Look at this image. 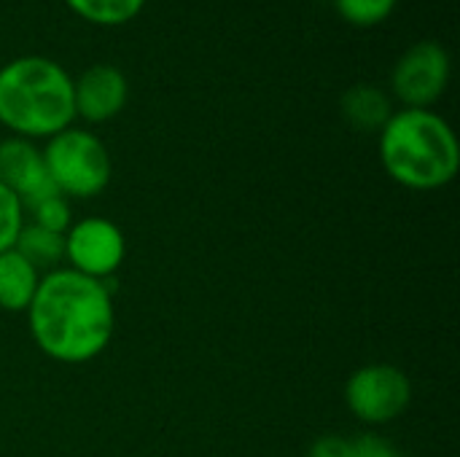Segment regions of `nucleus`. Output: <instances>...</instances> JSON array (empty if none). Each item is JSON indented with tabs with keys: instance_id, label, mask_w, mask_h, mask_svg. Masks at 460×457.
<instances>
[{
	"instance_id": "nucleus-10",
	"label": "nucleus",
	"mask_w": 460,
	"mask_h": 457,
	"mask_svg": "<svg viewBox=\"0 0 460 457\" xmlns=\"http://www.w3.org/2000/svg\"><path fill=\"white\" fill-rule=\"evenodd\" d=\"M38 288V269L13 248L0 253V307L8 312L27 310Z\"/></svg>"
},
{
	"instance_id": "nucleus-16",
	"label": "nucleus",
	"mask_w": 460,
	"mask_h": 457,
	"mask_svg": "<svg viewBox=\"0 0 460 457\" xmlns=\"http://www.w3.org/2000/svg\"><path fill=\"white\" fill-rule=\"evenodd\" d=\"M22 202L0 183V253L13 248L16 234L22 229Z\"/></svg>"
},
{
	"instance_id": "nucleus-4",
	"label": "nucleus",
	"mask_w": 460,
	"mask_h": 457,
	"mask_svg": "<svg viewBox=\"0 0 460 457\" xmlns=\"http://www.w3.org/2000/svg\"><path fill=\"white\" fill-rule=\"evenodd\" d=\"M46 172L62 197H94L111 180V156L86 129H62L43 151Z\"/></svg>"
},
{
	"instance_id": "nucleus-7",
	"label": "nucleus",
	"mask_w": 460,
	"mask_h": 457,
	"mask_svg": "<svg viewBox=\"0 0 460 457\" xmlns=\"http://www.w3.org/2000/svg\"><path fill=\"white\" fill-rule=\"evenodd\" d=\"M65 259L75 272L102 280L124 259V234L105 218H84L65 232Z\"/></svg>"
},
{
	"instance_id": "nucleus-14",
	"label": "nucleus",
	"mask_w": 460,
	"mask_h": 457,
	"mask_svg": "<svg viewBox=\"0 0 460 457\" xmlns=\"http://www.w3.org/2000/svg\"><path fill=\"white\" fill-rule=\"evenodd\" d=\"M396 3L399 0H334V8L350 24L372 27V24L385 22L394 13Z\"/></svg>"
},
{
	"instance_id": "nucleus-8",
	"label": "nucleus",
	"mask_w": 460,
	"mask_h": 457,
	"mask_svg": "<svg viewBox=\"0 0 460 457\" xmlns=\"http://www.w3.org/2000/svg\"><path fill=\"white\" fill-rule=\"evenodd\" d=\"M0 183L22 202V207L59 194L46 172L43 154L24 137H8L0 143Z\"/></svg>"
},
{
	"instance_id": "nucleus-15",
	"label": "nucleus",
	"mask_w": 460,
	"mask_h": 457,
	"mask_svg": "<svg viewBox=\"0 0 460 457\" xmlns=\"http://www.w3.org/2000/svg\"><path fill=\"white\" fill-rule=\"evenodd\" d=\"M27 210L32 213V224H38L49 232L65 234L70 229V205H67V197H62V194L43 197L35 205H30Z\"/></svg>"
},
{
	"instance_id": "nucleus-1",
	"label": "nucleus",
	"mask_w": 460,
	"mask_h": 457,
	"mask_svg": "<svg viewBox=\"0 0 460 457\" xmlns=\"http://www.w3.org/2000/svg\"><path fill=\"white\" fill-rule=\"evenodd\" d=\"M27 310L35 345L62 364L92 361L113 337L111 291L75 269H54L38 280Z\"/></svg>"
},
{
	"instance_id": "nucleus-18",
	"label": "nucleus",
	"mask_w": 460,
	"mask_h": 457,
	"mask_svg": "<svg viewBox=\"0 0 460 457\" xmlns=\"http://www.w3.org/2000/svg\"><path fill=\"white\" fill-rule=\"evenodd\" d=\"M353 457H399V453L377 436H364L353 442Z\"/></svg>"
},
{
	"instance_id": "nucleus-5",
	"label": "nucleus",
	"mask_w": 460,
	"mask_h": 457,
	"mask_svg": "<svg viewBox=\"0 0 460 457\" xmlns=\"http://www.w3.org/2000/svg\"><path fill=\"white\" fill-rule=\"evenodd\" d=\"M345 401L358 420L380 426L404 415L412 401V385L402 369L391 364H372L348 380Z\"/></svg>"
},
{
	"instance_id": "nucleus-11",
	"label": "nucleus",
	"mask_w": 460,
	"mask_h": 457,
	"mask_svg": "<svg viewBox=\"0 0 460 457\" xmlns=\"http://www.w3.org/2000/svg\"><path fill=\"white\" fill-rule=\"evenodd\" d=\"M342 113L353 127L367 129V132L383 129L385 121L394 116L388 94L375 89V86H353V89H348L345 97H342Z\"/></svg>"
},
{
	"instance_id": "nucleus-12",
	"label": "nucleus",
	"mask_w": 460,
	"mask_h": 457,
	"mask_svg": "<svg viewBox=\"0 0 460 457\" xmlns=\"http://www.w3.org/2000/svg\"><path fill=\"white\" fill-rule=\"evenodd\" d=\"M13 250L22 253L35 269H46L65 259V234H57L38 224H30V226L19 229Z\"/></svg>"
},
{
	"instance_id": "nucleus-2",
	"label": "nucleus",
	"mask_w": 460,
	"mask_h": 457,
	"mask_svg": "<svg viewBox=\"0 0 460 457\" xmlns=\"http://www.w3.org/2000/svg\"><path fill=\"white\" fill-rule=\"evenodd\" d=\"M380 156L388 175L418 191L447 186L460 164L450 124L429 108H404L380 129Z\"/></svg>"
},
{
	"instance_id": "nucleus-3",
	"label": "nucleus",
	"mask_w": 460,
	"mask_h": 457,
	"mask_svg": "<svg viewBox=\"0 0 460 457\" xmlns=\"http://www.w3.org/2000/svg\"><path fill=\"white\" fill-rule=\"evenodd\" d=\"M73 119V78L54 59L16 57L0 67V124L16 137H54Z\"/></svg>"
},
{
	"instance_id": "nucleus-13",
	"label": "nucleus",
	"mask_w": 460,
	"mask_h": 457,
	"mask_svg": "<svg viewBox=\"0 0 460 457\" xmlns=\"http://www.w3.org/2000/svg\"><path fill=\"white\" fill-rule=\"evenodd\" d=\"M65 3L73 13L100 27H116L132 22L146 5V0H65Z\"/></svg>"
},
{
	"instance_id": "nucleus-9",
	"label": "nucleus",
	"mask_w": 460,
	"mask_h": 457,
	"mask_svg": "<svg viewBox=\"0 0 460 457\" xmlns=\"http://www.w3.org/2000/svg\"><path fill=\"white\" fill-rule=\"evenodd\" d=\"M75 116L100 124L121 113L127 102V78L113 65H92L73 81Z\"/></svg>"
},
{
	"instance_id": "nucleus-17",
	"label": "nucleus",
	"mask_w": 460,
	"mask_h": 457,
	"mask_svg": "<svg viewBox=\"0 0 460 457\" xmlns=\"http://www.w3.org/2000/svg\"><path fill=\"white\" fill-rule=\"evenodd\" d=\"M310 457H353V442H345L340 436H323L310 450Z\"/></svg>"
},
{
	"instance_id": "nucleus-6",
	"label": "nucleus",
	"mask_w": 460,
	"mask_h": 457,
	"mask_svg": "<svg viewBox=\"0 0 460 457\" xmlns=\"http://www.w3.org/2000/svg\"><path fill=\"white\" fill-rule=\"evenodd\" d=\"M450 81V54L437 40H420L410 46L391 75L396 97L407 108H429L434 105Z\"/></svg>"
}]
</instances>
